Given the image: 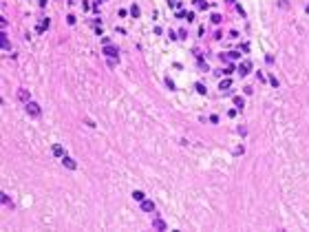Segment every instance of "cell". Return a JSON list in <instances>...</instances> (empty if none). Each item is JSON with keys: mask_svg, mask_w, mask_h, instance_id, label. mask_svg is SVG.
I'll list each match as a JSON object with an SVG mask.
<instances>
[{"mask_svg": "<svg viewBox=\"0 0 309 232\" xmlns=\"http://www.w3.org/2000/svg\"><path fill=\"white\" fill-rule=\"evenodd\" d=\"M0 199H2V203H5V206H9V208H11V201H9V197L5 195V192H0Z\"/></svg>", "mask_w": 309, "mask_h": 232, "instance_id": "15", "label": "cell"}, {"mask_svg": "<svg viewBox=\"0 0 309 232\" xmlns=\"http://www.w3.org/2000/svg\"><path fill=\"white\" fill-rule=\"evenodd\" d=\"M230 86H232V82H230V80H223V82L219 84V89H223V91H227Z\"/></svg>", "mask_w": 309, "mask_h": 232, "instance_id": "12", "label": "cell"}, {"mask_svg": "<svg viewBox=\"0 0 309 232\" xmlns=\"http://www.w3.org/2000/svg\"><path fill=\"white\" fill-rule=\"evenodd\" d=\"M152 228H155V230H166V223H163L161 219H155V221H152Z\"/></svg>", "mask_w": 309, "mask_h": 232, "instance_id": "9", "label": "cell"}, {"mask_svg": "<svg viewBox=\"0 0 309 232\" xmlns=\"http://www.w3.org/2000/svg\"><path fill=\"white\" fill-rule=\"evenodd\" d=\"M307 11H309V7H307Z\"/></svg>", "mask_w": 309, "mask_h": 232, "instance_id": "23", "label": "cell"}, {"mask_svg": "<svg viewBox=\"0 0 309 232\" xmlns=\"http://www.w3.org/2000/svg\"><path fill=\"white\" fill-rule=\"evenodd\" d=\"M18 97L22 99L25 104H27V102H31V99H29V91H25V89H18Z\"/></svg>", "mask_w": 309, "mask_h": 232, "instance_id": "6", "label": "cell"}, {"mask_svg": "<svg viewBox=\"0 0 309 232\" xmlns=\"http://www.w3.org/2000/svg\"><path fill=\"white\" fill-rule=\"evenodd\" d=\"M130 16H133V18H139V7H137V5L130 7Z\"/></svg>", "mask_w": 309, "mask_h": 232, "instance_id": "13", "label": "cell"}, {"mask_svg": "<svg viewBox=\"0 0 309 232\" xmlns=\"http://www.w3.org/2000/svg\"><path fill=\"white\" fill-rule=\"evenodd\" d=\"M47 27H49V18H44V20H40V22H38V33H42L44 29H47Z\"/></svg>", "mask_w": 309, "mask_h": 232, "instance_id": "10", "label": "cell"}, {"mask_svg": "<svg viewBox=\"0 0 309 232\" xmlns=\"http://www.w3.org/2000/svg\"><path fill=\"white\" fill-rule=\"evenodd\" d=\"M25 108H27V113H29V115H33V117H38V115H40V106H38L35 102H27V104H25Z\"/></svg>", "mask_w": 309, "mask_h": 232, "instance_id": "1", "label": "cell"}, {"mask_svg": "<svg viewBox=\"0 0 309 232\" xmlns=\"http://www.w3.org/2000/svg\"><path fill=\"white\" fill-rule=\"evenodd\" d=\"M142 208L146 210V212H152V210H155V203H152V201H146V199H144V201H142Z\"/></svg>", "mask_w": 309, "mask_h": 232, "instance_id": "8", "label": "cell"}, {"mask_svg": "<svg viewBox=\"0 0 309 232\" xmlns=\"http://www.w3.org/2000/svg\"><path fill=\"white\" fill-rule=\"evenodd\" d=\"M133 199H137V201H144V192H142V190H135V192H133Z\"/></svg>", "mask_w": 309, "mask_h": 232, "instance_id": "14", "label": "cell"}, {"mask_svg": "<svg viewBox=\"0 0 309 232\" xmlns=\"http://www.w3.org/2000/svg\"><path fill=\"white\" fill-rule=\"evenodd\" d=\"M53 155H55V157H64V148H62V146H60V144H55V146H53Z\"/></svg>", "mask_w": 309, "mask_h": 232, "instance_id": "7", "label": "cell"}, {"mask_svg": "<svg viewBox=\"0 0 309 232\" xmlns=\"http://www.w3.org/2000/svg\"><path fill=\"white\" fill-rule=\"evenodd\" d=\"M223 73H225V75H232V73H234V66H232V64L225 66V71H223Z\"/></svg>", "mask_w": 309, "mask_h": 232, "instance_id": "17", "label": "cell"}, {"mask_svg": "<svg viewBox=\"0 0 309 232\" xmlns=\"http://www.w3.org/2000/svg\"><path fill=\"white\" fill-rule=\"evenodd\" d=\"M168 5H170V7H181V5L177 2V0H168Z\"/></svg>", "mask_w": 309, "mask_h": 232, "instance_id": "22", "label": "cell"}, {"mask_svg": "<svg viewBox=\"0 0 309 232\" xmlns=\"http://www.w3.org/2000/svg\"><path fill=\"white\" fill-rule=\"evenodd\" d=\"M250 71H252V62H250V60L241 62V66H239V73H241V75H247Z\"/></svg>", "mask_w": 309, "mask_h": 232, "instance_id": "2", "label": "cell"}, {"mask_svg": "<svg viewBox=\"0 0 309 232\" xmlns=\"http://www.w3.org/2000/svg\"><path fill=\"white\" fill-rule=\"evenodd\" d=\"M194 89H197V91H199L201 95H205V86H203V84H197V86H194Z\"/></svg>", "mask_w": 309, "mask_h": 232, "instance_id": "16", "label": "cell"}, {"mask_svg": "<svg viewBox=\"0 0 309 232\" xmlns=\"http://www.w3.org/2000/svg\"><path fill=\"white\" fill-rule=\"evenodd\" d=\"M66 22L68 25H75V16H66Z\"/></svg>", "mask_w": 309, "mask_h": 232, "instance_id": "21", "label": "cell"}, {"mask_svg": "<svg viewBox=\"0 0 309 232\" xmlns=\"http://www.w3.org/2000/svg\"><path fill=\"white\" fill-rule=\"evenodd\" d=\"M212 22H214V25H217V22H221V16H219V13H212Z\"/></svg>", "mask_w": 309, "mask_h": 232, "instance_id": "20", "label": "cell"}, {"mask_svg": "<svg viewBox=\"0 0 309 232\" xmlns=\"http://www.w3.org/2000/svg\"><path fill=\"white\" fill-rule=\"evenodd\" d=\"M62 164L66 166L68 170H75V168H77V164H75V161H73V159H71V157H66V155L62 157Z\"/></svg>", "mask_w": 309, "mask_h": 232, "instance_id": "3", "label": "cell"}, {"mask_svg": "<svg viewBox=\"0 0 309 232\" xmlns=\"http://www.w3.org/2000/svg\"><path fill=\"white\" fill-rule=\"evenodd\" d=\"M104 53H106L108 58H115L117 60V49H115V47H108V44H106V47H104Z\"/></svg>", "mask_w": 309, "mask_h": 232, "instance_id": "4", "label": "cell"}, {"mask_svg": "<svg viewBox=\"0 0 309 232\" xmlns=\"http://www.w3.org/2000/svg\"><path fill=\"white\" fill-rule=\"evenodd\" d=\"M0 44H2V49H5V51L11 49V44H9V40H7V33H0Z\"/></svg>", "mask_w": 309, "mask_h": 232, "instance_id": "5", "label": "cell"}, {"mask_svg": "<svg viewBox=\"0 0 309 232\" xmlns=\"http://www.w3.org/2000/svg\"><path fill=\"white\" fill-rule=\"evenodd\" d=\"M227 58H230V60H236V58H239V51H230V55H227Z\"/></svg>", "mask_w": 309, "mask_h": 232, "instance_id": "19", "label": "cell"}, {"mask_svg": "<svg viewBox=\"0 0 309 232\" xmlns=\"http://www.w3.org/2000/svg\"><path fill=\"white\" fill-rule=\"evenodd\" d=\"M234 104H236V108H243V106H245V99L236 95V97H234Z\"/></svg>", "mask_w": 309, "mask_h": 232, "instance_id": "11", "label": "cell"}, {"mask_svg": "<svg viewBox=\"0 0 309 232\" xmlns=\"http://www.w3.org/2000/svg\"><path fill=\"white\" fill-rule=\"evenodd\" d=\"M197 7H199V9H205V7H208V2H203V0H197Z\"/></svg>", "mask_w": 309, "mask_h": 232, "instance_id": "18", "label": "cell"}]
</instances>
